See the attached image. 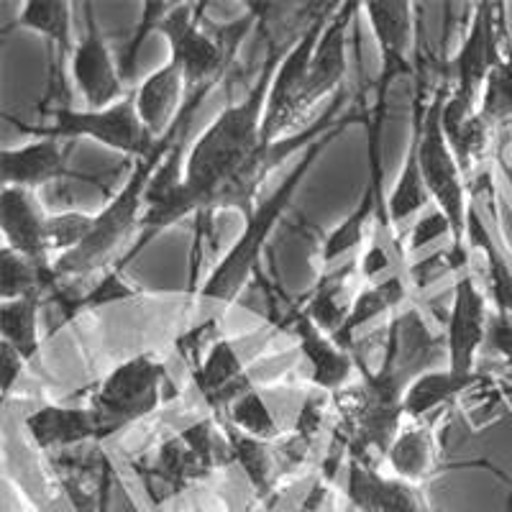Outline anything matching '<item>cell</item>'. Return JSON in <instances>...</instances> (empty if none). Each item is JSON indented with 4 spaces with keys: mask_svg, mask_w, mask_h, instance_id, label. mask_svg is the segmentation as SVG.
I'll use <instances>...</instances> for the list:
<instances>
[{
    "mask_svg": "<svg viewBox=\"0 0 512 512\" xmlns=\"http://www.w3.org/2000/svg\"><path fill=\"white\" fill-rule=\"evenodd\" d=\"M277 67H280V52L272 47L262 77L249 93V98L241 100L239 105H228L216 118V123L195 141L185 159V167H182L180 182L164 187V190L146 192V213L141 218L139 241L131 246L126 259L116 264V269L131 262L157 233L175 226L190 213H200L203 218H208L210 210L239 208L249 216L254 210L251 198L277 164L285 162L290 154H297L300 146H310L320 136H326L328 131L354 118L341 113L349 98L338 95L328 105V111L320 116V121L313 123L308 131L274 141V144H264V105H267L272 75L277 72Z\"/></svg>",
    "mask_w": 512,
    "mask_h": 512,
    "instance_id": "1",
    "label": "cell"
},
{
    "mask_svg": "<svg viewBox=\"0 0 512 512\" xmlns=\"http://www.w3.org/2000/svg\"><path fill=\"white\" fill-rule=\"evenodd\" d=\"M454 93V85L448 77H443L428 105L423 103V64L418 59L415 70V103H413V134L418 136V157L420 175H423L425 190L451 223V246L446 251L451 272H464L472 262V249H469V205H466V175L461 172L446 134H443L441 116L443 105Z\"/></svg>",
    "mask_w": 512,
    "mask_h": 512,
    "instance_id": "2",
    "label": "cell"
},
{
    "mask_svg": "<svg viewBox=\"0 0 512 512\" xmlns=\"http://www.w3.org/2000/svg\"><path fill=\"white\" fill-rule=\"evenodd\" d=\"M354 118H359V116H354ZM354 118H349L346 123L336 126L333 131H328L326 136H320L318 141H313V144L305 149V157L300 159V164H297L295 172H292V175L282 182L280 190L274 192V195H269V198L264 200L259 208L251 210L249 216H246V228H244V233H241V239L233 244V249L223 256L221 262H218V267L210 272L208 280L200 285V290H198L200 297H213V300H233V297L244 290V285L249 282L251 274H254L256 264H259V256H262L264 246H267L269 233H272V228L277 226V221L282 218L285 208L290 205L292 195L297 192V185L303 182L305 172L313 167V162L318 159V154L323 152L328 144H331V139H336V136L341 134V131H344V128L354 121Z\"/></svg>",
    "mask_w": 512,
    "mask_h": 512,
    "instance_id": "3",
    "label": "cell"
},
{
    "mask_svg": "<svg viewBox=\"0 0 512 512\" xmlns=\"http://www.w3.org/2000/svg\"><path fill=\"white\" fill-rule=\"evenodd\" d=\"M205 8L208 3H198V6L180 3V6H172V11L159 24V31L167 36L172 47L169 57L180 62L190 93L200 88H213L221 80L233 57V49L239 47V41L244 39L256 18L254 13H249L239 24L218 29V36H210L200 26Z\"/></svg>",
    "mask_w": 512,
    "mask_h": 512,
    "instance_id": "4",
    "label": "cell"
},
{
    "mask_svg": "<svg viewBox=\"0 0 512 512\" xmlns=\"http://www.w3.org/2000/svg\"><path fill=\"white\" fill-rule=\"evenodd\" d=\"M167 364L152 354H141L118 364L95 390L93 408L100 425V438L123 431L126 425L144 420L162 402V382Z\"/></svg>",
    "mask_w": 512,
    "mask_h": 512,
    "instance_id": "5",
    "label": "cell"
},
{
    "mask_svg": "<svg viewBox=\"0 0 512 512\" xmlns=\"http://www.w3.org/2000/svg\"><path fill=\"white\" fill-rule=\"evenodd\" d=\"M54 126H24L18 123V128L31 131L39 139H93L98 144L116 149V152L128 154V157L144 159L152 152L157 141L149 136V131L141 123L139 113H136L134 93L126 95L121 103L105 108V111H70V108H57L52 113Z\"/></svg>",
    "mask_w": 512,
    "mask_h": 512,
    "instance_id": "6",
    "label": "cell"
},
{
    "mask_svg": "<svg viewBox=\"0 0 512 512\" xmlns=\"http://www.w3.org/2000/svg\"><path fill=\"white\" fill-rule=\"evenodd\" d=\"M507 36L510 34L505 29V3H477L464 44L451 67L456 80L451 98L459 100L469 111H479V98L500 62Z\"/></svg>",
    "mask_w": 512,
    "mask_h": 512,
    "instance_id": "7",
    "label": "cell"
},
{
    "mask_svg": "<svg viewBox=\"0 0 512 512\" xmlns=\"http://www.w3.org/2000/svg\"><path fill=\"white\" fill-rule=\"evenodd\" d=\"M338 6H331L328 11H320L313 18V24L303 31V36L297 39L295 47L282 57L280 67L274 72L272 88H269L267 105H264V118H262V139L264 144H274L280 141L287 128L295 126V108L300 90H303L305 72H308L310 57H313L315 47H318L320 34L326 29L328 18L333 16Z\"/></svg>",
    "mask_w": 512,
    "mask_h": 512,
    "instance_id": "8",
    "label": "cell"
},
{
    "mask_svg": "<svg viewBox=\"0 0 512 512\" xmlns=\"http://www.w3.org/2000/svg\"><path fill=\"white\" fill-rule=\"evenodd\" d=\"M489 315H492V310H489L487 297L479 290L474 274L469 269L456 274L454 300H451L446 333H443L448 369L454 374L477 372L474 361H477V351L487 341Z\"/></svg>",
    "mask_w": 512,
    "mask_h": 512,
    "instance_id": "9",
    "label": "cell"
},
{
    "mask_svg": "<svg viewBox=\"0 0 512 512\" xmlns=\"http://www.w3.org/2000/svg\"><path fill=\"white\" fill-rule=\"evenodd\" d=\"M82 8H85V36L72 52V77L90 111H105L126 98L123 93L126 82L118 75V64H113L111 49L95 24L93 11L88 3Z\"/></svg>",
    "mask_w": 512,
    "mask_h": 512,
    "instance_id": "10",
    "label": "cell"
},
{
    "mask_svg": "<svg viewBox=\"0 0 512 512\" xmlns=\"http://www.w3.org/2000/svg\"><path fill=\"white\" fill-rule=\"evenodd\" d=\"M359 3H341L328 18L326 29L320 34L318 47H315L313 57H310L308 72H305L303 90L297 98L295 121L305 116V113L318 103L323 95L338 90L341 80L346 75V39H349V26L356 16Z\"/></svg>",
    "mask_w": 512,
    "mask_h": 512,
    "instance_id": "11",
    "label": "cell"
},
{
    "mask_svg": "<svg viewBox=\"0 0 512 512\" xmlns=\"http://www.w3.org/2000/svg\"><path fill=\"white\" fill-rule=\"evenodd\" d=\"M47 218L31 190L24 187H3L0 195V226L3 246L26 256L41 272H54V262L47 244Z\"/></svg>",
    "mask_w": 512,
    "mask_h": 512,
    "instance_id": "12",
    "label": "cell"
},
{
    "mask_svg": "<svg viewBox=\"0 0 512 512\" xmlns=\"http://www.w3.org/2000/svg\"><path fill=\"white\" fill-rule=\"evenodd\" d=\"M346 500L354 512H433L420 484L384 477L377 466L349 461Z\"/></svg>",
    "mask_w": 512,
    "mask_h": 512,
    "instance_id": "13",
    "label": "cell"
},
{
    "mask_svg": "<svg viewBox=\"0 0 512 512\" xmlns=\"http://www.w3.org/2000/svg\"><path fill=\"white\" fill-rule=\"evenodd\" d=\"M290 328L303 356L310 361V369H313L310 379H313L315 387L320 392H328V395H336L344 387H349L351 377L359 369L356 356L346 351L344 346H338L333 336H328L305 310H297L292 315Z\"/></svg>",
    "mask_w": 512,
    "mask_h": 512,
    "instance_id": "14",
    "label": "cell"
},
{
    "mask_svg": "<svg viewBox=\"0 0 512 512\" xmlns=\"http://www.w3.org/2000/svg\"><path fill=\"white\" fill-rule=\"evenodd\" d=\"M185 88V72H182L180 62L172 57L164 67H159L157 72H152L136 85V113H139L141 123H144V128L154 141L164 139L175 126L182 105H185V100H182V90Z\"/></svg>",
    "mask_w": 512,
    "mask_h": 512,
    "instance_id": "15",
    "label": "cell"
},
{
    "mask_svg": "<svg viewBox=\"0 0 512 512\" xmlns=\"http://www.w3.org/2000/svg\"><path fill=\"white\" fill-rule=\"evenodd\" d=\"M62 146L57 139H39L21 149H3L0 154V175L3 187H24L39 190L64 180L70 169L64 167Z\"/></svg>",
    "mask_w": 512,
    "mask_h": 512,
    "instance_id": "16",
    "label": "cell"
},
{
    "mask_svg": "<svg viewBox=\"0 0 512 512\" xmlns=\"http://www.w3.org/2000/svg\"><path fill=\"white\" fill-rule=\"evenodd\" d=\"M192 382H195L198 392L203 395V400L218 415L226 413V408L236 397H241L246 390L254 387L249 377H246L244 367H241L236 349L223 336L208 351L203 364L198 369H192Z\"/></svg>",
    "mask_w": 512,
    "mask_h": 512,
    "instance_id": "17",
    "label": "cell"
},
{
    "mask_svg": "<svg viewBox=\"0 0 512 512\" xmlns=\"http://www.w3.org/2000/svg\"><path fill=\"white\" fill-rule=\"evenodd\" d=\"M26 431L41 451L80 446L82 441L100 438V425L93 408H64L44 405L26 418Z\"/></svg>",
    "mask_w": 512,
    "mask_h": 512,
    "instance_id": "18",
    "label": "cell"
},
{
    "mask_svg": "<svg viewBox=\"0 0 512 512\" xmlns=\"http://www.w3.org/2000/svg\"><path fill=\"white\" fill-rule=\"evenodd\" d=\"M213 472L216 469L190 446V441L182 433H177V436H169L167 441H162V446L157 448L152 466L146 472V482H157L167 487V495H180L192 484L208 479Z\"/></svg>",
    "mask_w": 512,
    "mask_h": 512,
    "instance_id": "19",
    "label": "cell"
},
{
    "mask_svg": "<svg viewBox=\"0 0 512 512\" xmlns=\"http://www.w3.org/2000/svg\"><path fill=\"white\" fill-rule=\"evenodd\" d=\"M487 379V374L472 372V374H454L451 369H431V372L420 374L405 392V418L420 420L425 415H431L433 410L443 408L451 400H456L464 392L474 390Z\"/></svg>",
    "mask_w": 512,
    "mask_h": 512,
    "instance_id": "20",
    "label": "cell"
},
{
    "mask_svg": "<svg viewBox=\"0 0 512 512\" xmlns=\"http://www.w3.org/2000/svg\"><path fill=\"white\" fill-rule=\"evenodd\" d=\"M443 134H446L448 146L454 152L456 162H459L461 172L466 177L472 175L474 164L484 157L489 146V136H492V126L482 118L479 111H469L459 100L448 98L443 105L441 116Z\"/></svg>",
    "mask_w": 512,
    "mask_h": 512,
    "instance_id": "21",
    "label": "cell"
},
{
    "mask_svg": "<svg viewBox=\"0 0 512 512\" xmlns=\"http://www.w3.org/2000/svg\"><path fill=\"white\" fill-rule=\"evenodd\" d=\"M408 274H395L390 280L377 282V285H361L359 292L354 295V303H351L349 315H346V323L341 326V331L333 336L338 346H344L346 351H351L354 346V333L361 326H367L369 320L384 318L390 315L392 310L400 308V303L408 297Z\"/></svg>",
    "mask_w": 512,
    "mask_h": 512,
    "instance_id": "22",
    "label": "cell"
},
{
    "mask_svg": "<svg viewBox=\"0 0 512 512\" xmlns=\"http://www.w3.org/2000/svg\"><path fill=\"white\" fill-rule=\"evenodd\" d=\"M387 461L397 479L410 484H423L436 472L438 466V441L433 425H410L397 433L387 451Z\"/></svg>",
    "mask_w": 512,
    "mask_h": 512,
    "instance_id": "23",
    "label": "cell"
},
{
    "mask_svg": "<svg viewBox=\"0 0 512 512\" xmlns=\"http://www.w3.org/2000/svg\"><path fill=\"white\" fill-rule=\"evenodd\" d=\"M364 13L369 18L374 36L379 41L382 54H397V57H408L415 47V11L413 3L405 0H372V3H361Z\"/></svg>",
    "mask_w": 512,
    "mask_h": 512,
    "instance_id": "24",
    "label": "cell"
},
{
    "mask_svg": "<svg viewBox=\"0 0 512 512\" xmlns=\"http://www.w3.org/2000/svg\"><path fill=\"white\" fill-rule=\"evenodd\" d=\"M469 244L484 251V264H487V282H489V300L495 303L497 313L512 315V267L497 249L492 236L487 233L484 223L479 221L477 213H469Z\"/></svg>",
    "mask_w": 512,
    "mask_h": 512,
    "instance_id": "25",
    "label": "cell"
},
{
    "mask_svg": "<svg viewBox=\"0 0 512 512\" xmlns=\"http://www.w3.org/2000/svg\"><path fill=\"white\" fill-rule=\"evenodd\" d=\"M377 210V198H374L372 187H367L359 208L326 236V244H323V264L326 267H333V264L341 262V259H346V256H351L356 249L367 244L369 226H374V221H377Z\"/></svg>",
    "mask_w": 512,
    "mask_h": 512,
    "instance_id": "26",
    "label": "cell"
},
{
    "mask_svg": "<svg viewBox=\"0 0 512 512\" xmlns=\"http://www.w3.org/2000/svg\"><path fill=\"white\" fill-rule=\"evenodd\" d=\"M41 295L18 297V300H3L0 305V333L3 341L11 344L18 354L31 361L39 351V331H36V318H39Z\"/></svg>",
    "mask_w": 512,
    "mask_h": 512,
    "instance_id": "27",
    "label": "cell"
},
{
    "mask_svg": "<svg viewBox=\"0 0 512 512\" xmlns=\"http://www.w3.org/2000/svg\"><path fill=\"white\" fill-rule=\"evenodd\" d=\"M431 200L428 190H425L423 175H420V157H418V136L413 134L408 149V159L402 167V175L397 180L395 190L387 195V218H390L392 228L408 221L415 216L420 208H425Z\"/></svg>",
    "mask_w": 512,
    "mask_h": 512,
    "instance_id": "28",
    "label": "cell"
},
{
    "mask_svg": "<svg viewBox=\"0 0 512 512\" xmlns=\"http://www.w3.org/2000/svg\"><path fill=\"white\" fill-rule=\"evenodd\" d=\"M0 274H3L0 277V295H3V300L41 295V292L54 287V282L59 280L57 272H41L26 256L8 249V246H3V256H0Z\"/></svg>",
    "mask_w": 512,
    "mask_h": 512,
    "instance_id": "29",
    "label": "cell"
},
{
    "mask_svg": "<svg viewBox=\"0 0 512 512\" xmlns=\"http://www.w3.org/2000/svg\"><path fill=\"white\" fill-rule=\"evenodd\" d=\"M18 24L47 36L52 44H57L59 54L70 52L72 3H64V0H29V3H24Z\"/></svg>",
    "mask_w": 512,
    "mask_h": 512,
    "instance_id": "30",
    "label": "cell"
},
{
    "mask_svg": "<svg viewBox=\"0 0 512 512\" xmlns=\"http://www.w3.org/2000/svg\"><path fill=\"white\" fill-rule=\"evenodd\" d=\"M223 415L226 418L221 423L233 425L236 431L246 433V436L259 438V441H277L280 438L277 420H274L272 410L267 408V402H264V397L259 395L256 387H251L244 395L236 397Z\"/></svg>",
    "mask_w": 512,
    "mask_h": 512,
    "instance_id": "31",
    "label": "cell"
},
{
    "mask_svg": "<svg viewBox=\"0 0 512 512\" xmlns=\"http://www.w3.org/2000/svg\"><path fill=\"white\" fill-rule=\"evenodd\" d=\"M479 113L495 128L500 123H512V41L505 39L502 57L489 75L484 93L479 98Z\"/></svg>",
    "mask_w": 512,
    "mask_h": 512,
    "instance_id": "32",
    "label": "cell"
},
{
    "mask_svg": "<svg viewBox=\"0 0 512 512\" xmlns=\"http://www.w3.org/2000/svg\"><path fill=\"white\" fill-rule=\"evenodd\" d=\"M93 218L95 216H85L80 210H67V213L47 218V244L49 256H54V262L88 239Z\"/></svg>",
    "mask_w": 512,
    "mask_h": 512,
    "instance_id": "33",
    "label": "cell"
},
{
    "mask_svg": "<svg viewBox=\"0 0 512 512\" xmlns=\"http://www.w3.org/2000/svg\"><path fill=\"white\" fill-rule=\"evenodd\" d=\"M169 11H172V3H144V18L136 26L134 39L128 41V47L118 57V75H121L123 82L136 80V57H139L141 44H144L146 36L152 34V31H159V24H162V18Z\"/></svg>",
    "mask_w": 512,
    "mask_h": 512,
    "instance_id": "34",
    "label": "cell"
},
{
    "mask_svg": "<svg viewBox=\"0 0 512 512\" xmlns=\"http://www.w3.org/2000/svg\"><path fill=\"white\" fill-rule=\"evenodd\" d=\"M136 290L131 285H126L116 267L113 272H108L93 290L88 292L85 297H75V300H67L64 303V315L70 318L75 315L77 310H85V308H100L105 303H118V300H126V297H134Z\"/></svg>",
    "mask_w": 512,
    "mask_h": 512,
    "instance_id": "35",
    "label": "cell"
},
{
    "mask_svg": "<svg viewBox=\"0 0 512 512\" xmlns=\"http://www.w3.org/2000/svg\"><path fill=\"white\" fill-rule=\"evenodd\" d=\"M323 420H326V400L323 397H305L303 408H300V413H297V423L295 428H292V433H295L300 441H305L308 446H313L315 436L320 433V425H323Z\"/></svg>",
    "mask_w": 512,
    "mask_h": 512,
    "instance_id": "36",
    "label": "cell"
},
{
    "mask_svg": "<svg viewBox=\"0 0 512 512\" xmlns=\"http://www.w3.org/2000/svg\"><path fill=\"white\" fill-rule=\"evenodd\" d=\"M438 236H451V239H454V233H451V223H448V218L443 216L441 210L433 208L431 213L420 218V221L413 226V231H410L408 251L423 249V246H428L431 241H436Z\"/></svg>",
    "mask_w": 512,
    "mask_h": 512,
    "instance_id": "37",
    "label": "cell"
},
{
    "mask_svg": "<svg viewBox=\"0 0 512 512\" xmlns=\"http://www.w3.org/2000/svg\"><path fill=\"white\" fill-rule=\"evenodd\" d=\"M484 344L512 364V315L492 310V315H489L487 341H484Z\"/></svg>",
    "mask_w": 512,
    "mask_h": 512,
    "instance_id": "38",
    "label": "cell"
},
{
    "mask_svg": "<svg viewBox=\"0 0 512 512\" xmlns=\"http://www.w3.org/2000/svg\"><path fill=\"white\" fill-rule=\"evenodd\" d=\"M0 354H3V361H0V390H3V397H8L13 384L18 382V377L24 372L26 359L6 341H0Z\"/></svg>",
    "mask_w": 512,
    "mask_h": 512,
    "instance_id": "39",
    "label": "cell"
},
{
    "mask_svg": "<svg viewBox=\"0 0 512 512\" xmlns=\"http://www.w3.org/2000/svg\"><path fill=\"white\" fill-rule=\"evenodd\" d=\"M256 505H259V500H256V502H254V505H249V507H246V510H244V512H256Z\"/></svg>",
    "mask_w": 512,
    "mask_h": 512,
    "instance_id": "40",
    "label": "cell"
}]
</instances>
